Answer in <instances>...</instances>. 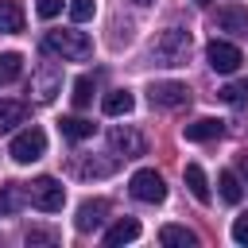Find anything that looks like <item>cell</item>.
I'll use <instances>...</instances> for the list:
<instances>
[{
  "instance_id": "obj_1",
  "label": "cell",
  "mask_w": 248,
  "mask_h": 248,
  "mask_svg": "<svg viewBox=\"0 0 248 248\" xmlns=\"http://www.w3.org/2000/svg\"><path fill=\"white\" fill-rule=\"evenodd\" d=\"M190 46H194V39H190L186 27H167L151 43V58H155V66H186Z\"/></svg>"
},
{
  "instance_id": "obj_2",
  "label": "cell",
  "mask_w": 248,
  "mask_h": 248,
  "mask_svg": "<svg viewBox=\"0 0 248 248\" xmlns=\"http://www.w3.org/2000/svg\"><path fill=\"white\" fill-rule=\"evenodd\" d=\"M43 46L54 50V54H62V58H70V62H85L93 54V39L85 31H46Z\"/></svg>"
},
{
  "instance_id": "obj_3",
  "label": "cell",
  "mask_w": 248,
  "mask_h": 248,
  "mask_svg": "<svg viewBox=\"0 0 248 248\" xmlns=\"http://www.w3.org/2000/svg\"><path fill=\"white\" fill-rule=\"evenodd\" d=\"M62 202H66V190H62V182L50 178V174H43V178H35V182L27 186V205H35V209H43V213H58Z\"/></svg>"
},
{
  "instance_id": "obj_4",
  "label": "cell",
  "mask_w": 248,
  "mask_h": 248,
  "mask_svg": "<svg viewBox=\"0 0 248 248\" xmlns=\"http://www.w3.org/2000/svg\"><path fill=\"white\" fill-rule=\"evenodd\" d=\"M128 190H132L136 202H147V205H159V202L167 198V182H163V174L151 170V167L136 170V174L128 178Z\"/></svg>"
},
{
  "instance_id": "obj_5",
  "label": "cell",
  "mask_w": 248,
  "mask_h": 248,
  "mask_svg": "<svg viewBox=\"0 0 248 248\" xmlns=\"http://www.w3.org/2000/svg\"><path fill=\"white\" fill-rule=\"evenodd\" d=\"M8 155L16 159V163H35V159H43L46 155V132L43 128H23L16 140H12V147H8Z\"/></svg>"
},
{
  "instance_id": "obj_6",
  "label": "cell",
  "mask_w": 248,
  "mask_h": 248,
  "mask_svg": "<svg viewBox=\"0 0 248 248\" xmlns=\"http://www.w3.org/2000/svg\"><path fill=\"white\" fill-rule=\"evenodd\" d=\"M147 97H151L155 108H182V105H190V89H186V81H151Z\"/></svg>"
},
{
  "instance_id": "obj_7",
  "label": "cell",
  "mask_w": 248,
  "mask_h": 248,
  "mask_svg": "<svg viewBox=\"0 0 248 248\" xmlns=\"http://www.w3.org/2000/svg\"><path fill=\"white\" fill-rule=\"evenodd\" d=\"M205 58H209V66H213L217 74H236L240 62H244L240 46H232V43H225V39H213V43L205 46Z\"/></svg>"
},
{
  "instance_id": "obj_8",
  "label": "cell",
  "mask_w": 248,
  "mask_h": 248,
  "mask_svg": "<svg viewBox=\"0 0 248 248\" xmlns=\"http://www.w3.org/2000/svg\"><path fill=\"white\" fill-rule=\"evenodd\" d=\"M108 147H112L116 155H124V159H136V155L147 151V140H143L136 128H128V124L120 128V124H116V128H108Z\"/></svg>"
},
{
  "instance_id": "obj_9",
  "label": "cell",
  "mask_w": 248,
  "mask_h": 248,
  "mask_svg": "<svg viewBox=\"0 0 248 248\" xmlns=\"http://www.w3.org/2000/svg\"><path fill=\"white\" fill-rule=\"evenodd\" d=\"M105 217H108V202H105V198H85V202L78 205L74 229H78V232H93V229L105 225Z\"/></svg>"
},
{
  "instance_id": "obj_10",
  "label": "cell",
  "mask_w": 248,
  "mask_h": 248,
  "mask_svg": "<svg viewBox=\"0 0 248 248\" xmlns=\"http://www.w3.org/2000/svg\"><path fill=\"white\" fill-rule=\"evenodd\" d=\"M213 27L217 31H229V35H248V12L240 4H225V8H217Z\"/></svg>"
},
{
  "instance_id": "obj_11",
  "label": "cell",
  "mask_w": 248,
  "mask_h": 248,
  "mask_svg": "<svg viewBox=\"0 0 248 248\" xmlns=\"http://www.w3.org/2000/svg\"><path fill=\"white\" fill-rule=\"evenodd\" d=\"M70 170L78 178H108V174H116V159H74Z\"/></svg>"
},
{
  "instance_id": "obj_12",
  "label": "cell",
  "mask_w": 248,
  "mask_h": 248,
  "mask_svg": "<svg viewBox=\"0 0 248 248\" xmlns=\"http://www.w3.org/2000/svg\"><path fill=\"white\" fill-rule=\"evenodd\" d=\"M221 120H213V116H202V120H194V124H186L182 128V136L190 140V143H205V140H217L221 136Z\"/></svg>"
},
{
  "instance_id": "obj_13",
  "label": "cell",
  "mask_w": 248,
  "mask_h": 248,
  "mask_svg": "<svg viewBox=\"0 0 248 248\" xmlns=\"http://www.w3.org/2000/svg\"><path fill=\"white\" fill-rule=\"evenodd\" d=\"M136 108V97L128 93V89H112V93H105V101H101V112L105 116H128Z\"/></svg>"
},
{
  "instance_id": "obj_14",
  "label": "cell",
  "mask_w": 248,
  "mask_h": 248,
  "mask_svg": "<svg viewBox=\"0 0 248 248\" xmlns=\"http://www.w3.org/2000/svg\"><path fill=\"white\" fill-rule=\"evenodd\" d=\"M58 70L54 66H43V70H35V97L46 105V101H54V93H58Z\"/></svg>"
},
{
  "instance_id": "obj_15",
  "label": "cell",
  "mask_w": 248,
  "mask_h": 248,
  "mask_svg": "<svg viewBox=\"0 0 248 248\" xmlns=\"http://www.w3.org/2000/svg\"><path fill=\"white\" fill-rule=\"evenodd\" d=\"M159 244H167V248H194L198 236H194L186 225H163V229H159Z\"/></svg>"
},
{
  "instance_id": "obj_16",
  "label": "cell",
  "mask_w": 248,
  "mask_h": 248,
  "mask_svg": "<svg viewBox=\"0 0 248 248\" xmlns=\"http://www.w3.org/2000/svg\"><path fill=\"white\" fill-rule=\"evenodd\" d=\"M23 205H27V186L4 182V186H0V213H19Z\"/></svg>"
},
{
  "instance_id": "obj_17",
  "label": "cell",
  "mask_w": 248,
  "mask_h": 248,
  "mask_svg": "<svg viewBox=\"0 0 248 248\" xmlns=\"http://www.w3.org/2000/svg\"><path fill=\"white\" fill-rule=\"evenodd\" d=\"M23 120H27V105L23 101H12V97H0V132H12Z\"/></svg>"
},
{
  "instance_id": "obj_18",
  "label": "cell",
  "mask_w": 248,
  "mask_h": 248,
  "mask_svg": "<svg viewBox=\"0 0 248 248\" xmlns=\"http://www.w3.org/2000/svg\"><path fill=\"white\" fill-rule=\"evenodd\" d=\"M136 236H140V221H136V217H120V221L105 232V244L112 248V244H128V240H136Z\"/></svg>"
},
{
  "instance_id": "obj_19",
  "label": "cell",
  "mask_w": 248,
  "mask_h": 248,
  "mask_svg": "<svg viewBox=\"0 0 248 248\" xmlns=\"http://www.w3.org/2000/svg\"><path fill=\"white\" fill-rule=\"evenodd\" d=\"M0 31L4 35L23 31V8H19V0H0Z\"/></svg>"
},
{
  "instance_id": "obj_20",
  "label": "cell",
  "mask_w": 248,
  "mask_h": 248,
  "mask_svg": "<svg viewBox=\"0 0 248 248\" xmlns=\"http://www.w3.org/2000/svg\"><path fill=\"white\" fill-rule=\"evenodd\" d=\"M58 128H62L66 140H89L93 136V120H85V116H62Z\"/></svg>"
},
{
  "instance_id": "obj_21",
  "label": "cell",
  "mask_w": 248,
  "mask_h": 248,
  "mask_svg": "<svg viewBox=\"0 0 248 248\" xmlns=\"http://www.w3.org/2000/svg\"><path fill=\"white\" fill-rule=\"evenodd\" d=\"M186 186H190V194H194L202 205L209 202V178H205V170H202L198 163H190V167H186Z\"/></svg>"
},
{
  "instance_id": "obj_22",
  "label": "cell",
  "mask_w": 248,
  "mask_h": 248,
  "mask_svg": "<svg viewBox=\"0 0 248 248\" xmlns=\"http://www.w3.org/2000/svg\"><path fill=\"white\" fill-rule=\"evenodd\" d=\"M217 190H221V198H225L229 205H236V202L244 198V186H240V178H236L232 170H221V174H217Z\"/></svg>"
},
{
  "instance_id": "obj_23",
  "label": "cell",
  "mask_w": 248,
  "mask_h": 248,
  "mask_svg": "<svg viewBox=\"0 0 248 248\" xmlns=\"http://www.w3.org/2000/svg\"><path fill=\"white\" fill-rule=\"evenodd\" d=\"M19 74H23V54H16V50H4V54H0V85L16 81Z\"/></svg>"
},
{
  "instance_id": "obj_24",
  "label": "cell",
  "mask_w": 248,
  "mask_h": 248,
  "mask_svg": "<svg viewBox=\"0 0 248 248\" xmlns=\"http://www.w3.org/2000/svg\"><path fill=\"white\" fill-rule=\"evenodd\" d=\"M217 97H221L225 105H244V101H248V81H229V85L217 89Z\"/></svg>"
},
{
  "instance_id": "obj_25",
  "label": "cell",
  "mask_w": 248,
  "mask_h": 248,
  "mask_svg": "<svg viewBox=\"0 0 248 248\" xmlns=\"http://www.w3.org/2000/svg\"><path fill=\"white\" fill-rule=\"evenodd\" d=\"M97 16V0H70V19L74 23H89Z\"/></svg>"
},
{
  "instance_id": "obj_26",
  "label": "cell",
  "mask_w": 248,
  "mask_h": 248,
  "mask_svg": "<svg viewBox=\"0 0 248 248\" xmlns=\"http://www.w3.org/2000/svg\"><path fill=\"white\" fill-rule=\"evenodd\" d=\"M70 97H74V105H78V108H85V105L93 101V78H78Z\"/></svg>"
},
{
  "instance_id": "obj_27",
  "label": "cell",
  "mask_w": 248,
  "mask_h": 248,
  "mask_svg": "<svg viewBox=\"0 0 248 248\" xmlns=\"http://www.w3.org/2000/svg\"><path fill=\"white\" fill-rule=\"evenodd\" d=\"M58 240V232H50V229H27V244H54Z\"/></svg>"
},
{
  "instance_id": "obj_28",
  "label": "cell",
  "mask_w": 248,
  "mask_h": 248,
  "mask_svg": "<svg viewBox=\"0 0 248 248\" xmlns=\"http://www.w3.org/2000/svg\"><path fill=\"white\" fill-rule=\"evenodd\" d=\"M35 12H39V19H54V16L62 12V0H39Z\"/></svg>"
},
{
  "instance_id": "obj_29",
  "label": "cell",
  "mask_w": 248,
  "mask_h": 248,
  "mask_svg": "<svg viewBox=\"0 0 248 248\" xmlns=\"http://www.w3.org/2000/svg\"><path fill=\"white\" fill-rule=\"evenodd\" d=\"M232 240H236V244H244V248H248V213H240V217H236V221H232Z\"/></svg>"
},
{
  "instance_id": "obj_30",
  "label": "cell",
  "mask_w": 248,
  "mask_h": 248,
  "mask_svg": "<svg viewBox=\"0 0 248 248\" xmlns=\"http://www.w3.org/2000/svg\"><path fill=\"white\" fill-rule=\"evenodd\" d=\"M240 170H244V182H248V155H240Z\"/></svg>"
},
{
  "instance_id": "obj_31",
  "label": "cell",
  "mask_w": 248,
  "mask_h": 248,
  "mask_svg": "<svg viewBox=\"0 0 248 248\" xmlns=\"http://www.w3.org/2000/svg\"><path fill=\"white\" fill-rule=\"evenodd\" d=\"M194 4H202V8H205V4H209V0H194Z\"/></svg>"
},
{
  "instance_id": "obj_32",
  "label": "cell",
  "mask_w": 248,
  "mask_h": 248,
  "mask_svg": "<svg viewBox=\"0 0 248 248\" xmlns=\"http://www.w3.org/2000/svg\"><path fill=\"white\" fill-rule=\"evenodd\" d=\"M132 4H151V0H132Z\"/></svg>"
}]
</instances>
